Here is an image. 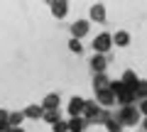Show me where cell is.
Masks as SVG:
<instances>
[{
	"label": "cell",
	"mask_w": 147,
	"mask_h": 132,
	"mask_svg": "<svg viewBox=\"0 0 147 132\" xmlns=\"http://www.w3.org/2000/svg\"><path fill=\"white\" fill-rule=\"evenodd\" d=\"M110 90H113V95H115L118 108H123V105H135L132 86H125L123 81H110Z\"/></svg>",
	"instance_id": "6da1fadb"
},
{
	"label": "cell",
	"mask_w": 147,
	"mask_h": 132,
	"mask_svg": "<svg viewBox=\"0 0 147 132\" xmlns=\"http://www.w3.org/2000/svg\"><path fill=\"white\" fill-rule=\"evenodd\" d=\"M115 115H118V120L123 122V127H137L142 122V115H140V110H137V105H123V108L115 110Z\"/></svg>",
	"instance_id": "7a4b0ae2"
},
{
	"label": "cell",
	"mask_w": 147,
	"mask_h": 132,
	"mask_svg": "<svg viewBox=\"0 0 147 132\" xmlns=\"http://www.w3.org/2000/svg\"><path fill=\"white\" fill-rule=\"evenodd\" d=\"M96 103H98L100 108H103V110H110V108H115L118 103H115V95H113V90H98V93H96Z\"/></svg>",
	"instance_id": "3957f363"
},
{
	"label": "cell",
	"mask_w": 147,
	"mask_h": 132,
	"mask_svg": "<svg viewBox=\"0 0 147 132\" xmlns=\"http://www.w3.org/2000/svg\"><path fill=\"white\" fill-rule=\"evenodd\" d=\"M110 47H113V37H110L108 32H100L98 37L93 39V49H96V54H105Z\"/></svg>",
	"instance_id": "277c9868"
},
{
	"label": "cell",
	"mask_w": 147,
	"mask_h": 132,
	"mask_svg": "<svg viewBox=\"0 0 147 132\" xmlns=\"http://www.w3.org/2000/svg\"><path fill=\"white\" fill-rule=\"evenodd\" d=\"M88 27H91L88 20H76V22H71V27H69V32H71V39H81V37H86V34H88Z\"/></svg>",
	"instance_id": "5b68a950"
},
{
	"label": "cell",
	"mask_w": 147,
	"mask_h": 132,
	"mask_svg": "<svg viewBox=\"0 0 147 132\" xmlns=\"http://www.w3.org/2000/svg\"><path fill=\"white\" fill-rule=\"evenodd\" d=\"M84 105H86L84 98H81V95H74L71 101H69L66 110H69V115H71V117H81V115H84Z\"/></svg>",
	"instance_id": "8992f818"
},
{
	"label": "cell",
	"mask_w": 147,
	"mask_h": 132,
	"mask_svg": "<svg viewBox=\"0 0 147 132\" xmlns=\"http://www.w3.org/2000/svg\"><path fill=\"white\" fill-rule=\"evenodd\" d=\"M49 10H52V15L57 17V20H61V17L69 15V3L66 0H52V3H49Z\"/></svg>",
	"instance_id": "52a82bcc"
},
{
	"label": "cell",
	"mask_w": 147,
	"mask_h": 132,
	"mask_svg": "<svg viewBox=\"0 0 147 132\" xmlns=\"http://www.w3.org/2000/svg\"><path fill=\"white\" fill-rule=\"evenodd\" d=\"M91 69H93V74H105V69H108V56L105 54H93L91 56Z\"/></svg>",
	"instance_id": "ba28073f"
},
{
	"label": "cell",
	"mask_w": 147,
	"mask_h": 132,
	"mask_svg": "<svg viewBox=\"0 0 147 132\" xmlns=\"http://www.w3.org/2000/svg\"><path fill=\"white\" fill-rule=\"evenodd\" d=\"M88 17H91V22L103 25V22H105V5H103V3H93L91 10H88Z\"/></svg>",
	"instance_id": "9c48e42d"
},
{
	"label": "cell",
	"mask_w": 147,
	"mask_h": 132,
	"mask_svg": "<svg viewBox=\"0 0 147 132\" xmlns=\"http://www.w3.org/2000/svg\"><path fill=\"white\" fill-rule=\"evenodd\" d=\"M42 108L44 110H59L61 108V95L59 93H47L42 101Z\"/></svg>",
	"instance_id": "30bf717a"
},
{
	"label": "cell",
	"mask_w": 147,
	"mask_h": 132,
	"mask_svg": "<svg viewBox=\"0 0 147 132\" xmlns=\"http://www.w3.org/2000/svg\"><path fill=\"white\" fill-rule=\"evenodd\" d=\"M105 130L108 132H123V122L118 120V115H115V110H108V120H105Z\"/></svg>",
	"instance_id": "8fae6325"
},
{
	"label": "cell",
	"mask_w": 147,
	"mask_h": 132,
	"mask_svg": "<svg viewBox=\"0 0 147 132\" xmlns=\"http://www.w3.org/2000/svg\"><path fill=\"white\" fill-rule=\"evenodd\" d=\"M132 95H135V103L147 98V78H137V83L132 86Z\"/></svg>",
	"instance_id": "7c38bea8"
},
{
	"label": "cell",
	"mask_w": 147,
	"mask_h": 132,
	"mask_svg": "<svg viewBox=\"0 0 147 132\" xmlns=\"http://www.w3.org/2000/svg\"><path fill=\"white\" fill-rule=\"evenodd\" d=\"M42 113H44V108L42 105H27L25 110H22V115H25V120H42Z\"/></svg>",
	"instance_id": "4fadbf2b"
},
{
	"label": "cell",
	"mask_w": 147,
	"mask_h": 132,
	"mask_svg": "<svg viewBox=\"0 0 147 132\" xmlns=\"http://www.w3.org/2000/svg\"><path fill=\"white\" fill-rule=\"evenodd\" d=\"M110 88V78L108 74H93V90L98 93V90H108Z\"/></svg>",
	"instance_id": "5bb4252c"
},
{
	"label": "cell",
	"mask_w": 147,
	"mask_h": 132,
	"mask_svg": "<svg viewBox=\"0 0 147 132\" xmlns=\"http://www.w3.org/2000/svg\"><path fill=\"white\" fill-rule=\"evenodd\" d=\"M69 132H88V122H86V117H71L69 120Z\"/></svg>",
	"instance_id": "9a60e30c"
},
{
	"label": "cell",
	"mask_w": 147,
	"mask_h": 132,
	"mask_svg": "<svg viewBox=\"0 0 147 132\" xmlns=\"http://www.w3.org/2000/svg\"><path fill=\"white\" fill-rule=\"evenodd\" d=\"M110 37H113V44H115L118 49H123V47L130 44V32H125V29H118L115 34H110Z\"/></svg>",
	"instance_id": "2e32d148"
},
{
	"label": "cell",
	"mask_w": 147,
	"mask_h": 132,
	"mask_svg": "<svg viewBox=\"0 0 147 132\" xmlns=\"http://www.w3.org/2000/svg\"><path fill=\"white\" fill-rule=\"evenodd\" d=\"M100 110H103V108H100L96 101H86V105H84V117H86V120H91V117H96Z\"/></svg>",
	"instance_id": "e0dca14e"
},
{
	"label": "cell",
	"mask_w": 147,
	"mask_h": 132,
	"mask_svg": "<svg viewBox=\"0 0 147 132\" xmlns=\"http://www.w3.org/2000/svg\"><path fill=\"white\" fill-rule=\"evenodd\" d=\"M22 122H25V115H22V110H12L10 115H7V125L12 127H22Z\"/></svg>",
	"instance_id": "ac0fdd59"
},
{
	"label": "cell",
	"mask_w": 147,
	"mask_h": 132,
	"mask_svg": "<svg viewBox=\"0 0 147 132\" xmlns=\"http://www.w3.org/2000/svg\"><path fill=\"white\" fill-rule=\"evenodd\" d=\"M42 120L49 122V125H57V122L61 120V113H59V110H44L42 113Z\"/></svg>",
	"instance_id": "d6986e66"
},
{
	"label": "cell",
	"mask_w": 147,
	"mask_h": 132,
	"mask_svg": "<svg viewBox=\"0 0 147 132\" xmlns=\"http://www.w3.org/2000/svg\"><path fill=\"white\" fill-rule=\"evenodd\" d=\"M120 81H123L125 86H135V83H137V74H135L132 69H125V71H123V76H120Z\"/></svg>",
	"instance_id": "ffe728a7"
},
{
	"label": "cell",
	"mask_w": 147,
	"mask_h": 132,
	"mask_svg": "<svg viewBox=\"0 0 147 132\" xmlns=\"http://www.w3.org/2000/svg\"><path fill=\"white\" fill-rule=\"evenodd\" d=\"M69 49H71L74 54H81V52H84V44H81V39H69Z\"/></svg>",
	"instance_id": "44dd1931"
},
{
	"label": "cell",
	"mask_w": 147,
	"mask_h": 132,
	"mask_svg": "<svg viewBox=\"0 0 147 132\" xmlns=\"http://www.w3.org/2000/svg\"><path fill=\"white\" fill-rule=\"evenodd\" d=\"M52 132H69V122H64V120H59L57 125H52Z\"/></svg>",
	"instance_id": "7402d4cb"
},
{
	"label": "cell",
	"mask_w": 147,
	"mask_h": 132,
	"mask_svg": "<svg viewBox=\"0 0 147 132\" xmlns=\"http://www.w3.org/2000/svg\"><path fill=\"white\" fill-rule=\"evenodd\" d=\"M135 105H137V110H140V115L147 117V98H145V101H140V103H135Z\"/></svg>",
	"instance_id": "603a6c76"
},
{
	"label": "cell",
	"mask_w": 147,
	"mask_h": 132,
	"mask_svg": "<svg viewBox=\"0 0 147 132\" xmlns=\"http://www.w3.org/2000/svg\"><path fill=\"white\" fill-rule=\"evenodd\" d=\"M7 115H10V110L0 108V125H7Z\"/></svg>",
	"instance_id": "cb8c5ba5"
},
{
	"label": "cell",
	"mask_w": 147,
	"mask_h": 132,
	"mask_svg": "<svg viewBox=\"0 0 147 132\" xmlns=\"http://www.w3.org/2000/svg\"><path fill=\"white\" fill-rule=\"evenodd\" d=\"M140 127H142V132H147V117H142V122H140Z\"/></svg>",
	"instance_id": "d4e9b609"
},
{
	"label": "cell",
	"mask_w": 147,
	"mask_h": 132,
	"mask_svg": "<svg viewBox=\"0 0 147 132\" xmlns=\"http://www.w3.org/2000/svg\"><path fill=\"white\" fill-rule=\"evenodd\" d=\"M10 132H27V130H25V127H12Z\"/></svg>",
	"instance_id": "484cf974"
},
{
	"label": "cell",
	"mask_w": 147,
	"mask_h": 132,
	"mask_svg": "<svg viewBox=\"0 0 147 132\" xmlns=\"http://www.w3.org/2000/svg\"><path fill=\"white\" fill-rule=\"evenodd\" d=\"M137 132H142V130H137Z\"/></svg>",
	"instance_id": "4316f807"
}]
</instances>
